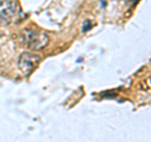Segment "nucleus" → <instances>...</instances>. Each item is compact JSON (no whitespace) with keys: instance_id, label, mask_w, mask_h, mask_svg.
I'll use <instances>...</instances> for the list:
<instances>
[{"instance_id":"f03ea898","label":"nucleus","mask_w":151,"mask_h":142,"mask_svg":"<svg viewBox=\"0 0 151 142\" xmlns=\"http://www.w3.org/2000/svg\"><path fill=\"white\" fill-rule=\"evenodd\" d=\"M20 14L17 1L14 0H0V25H9L18 19Z\"/></svg>"},{"instance_id":"39448f33","label":"nucleus","mask_w":151,"mask_h":142,"mask_svg":"<svg viewBox=\"0 0 151 142\" xmlns=\"http://www.w3.org/2000/svg\"><path fill=\"white\" fill-rule=\"evenodd\" d=\"M100 1L102 3V5H105V4H107V1H108V0H100Z\"/></svg>"},{"instance_id":"7ed1b4c3","label":"nucleus","mask_w":151,"mask_h":142,"mask_svg":"<svg viewBox=\"0 0 151 142\" xmlns=\"http://www.w3.org/2000/svg\"><path fill=\"white\" fill-rule=\"evenodd\" d=\"M40 57L33 53H22L18 58V68L23 75H29L38 68Z\"/></svg>"},{"instance_id":"f257e3e1","label":"nucleus","mask_w":151,"mask_h":142,"mask_svg":"<svg viewBox=\"0 0 151 142\" xmlns=\"http://www.w3.org/2000/svg\"><path fill=\"white\" fill-rule=\"evenodd\" d=\"M20 39L28 48L34 50L43 49L49 44V37L47 33L32 28H27L20 32Z\"/></svg>"},{"instance_id":"20e7f679","label":"nucleus","mask_w":151,"mask_h":142,"mask_svg":"<svg viewBox=\"0 0 151 142\" xmlns=\"http://www.w3.org/2000/svg\"><path fill=\"white\" fill-rule=\"evenodd\" d=\"M89 28H91V24H89V22L87 20V25L84 24V27H83V32H86V30H88Z\"/></svg>"}]
</instances>
